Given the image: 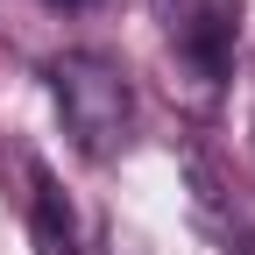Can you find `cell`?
Segmentation results:
<instances>
[{"label":"cell","instance_id":"1","mask_svg":"<svg viewBox=\"0 0 255 255\" xmlns=\"http://www.w3.org/2000/svg\"><path fill=\"white\" fill-rule=\"evenodd\" d=\"M50 100L71 149L85 163H114L128 149V128H135V85H128V64L107 50H64L50 64Z\"/></svg>","mask_w":255,"mask_h":255},{"label":"cell","instance_id":"2","mask_svg":"<svg viewBox=\"0 0 255 255\" xmlns=\"http://www.w3.org/2000/svg\"><path fill=\"white\" fill-rule=\"evenodd\" d=\"M156 21H163L170 43V85L191 107H213L220 85L234 71V36H241V0H156Z\"/></svg>","mask_w":255,"mask_h":255},{"label":"cell","instance_id":"3","mask_svg":"<svg viewBox=\"0 0 255 255\" xmlns=\"http://www.w3.org/2000/svg\"><path fill=\"white\" fill-rule=\"evenodd\" d=\"M177 170H184V199H191V220H199V234H213L220 248H234V241L248 234V220H241V184H234V170L220 163V156H213L206 142H184Z\"/></svg>","mask_w":255,"mask_h":255},{"label":"cell","instance_id":"4","mask_svg":"<svg viewBox=\"0 0 255 255\" xmlns=\"http://www.w3.org/2000/svg\"><path fill=\"white\" fill-rule=\"evenodd\" d=\"M28 227H36L43 255H78V213L64 199V184L50 177V163H28Z\"/></svg>","mask_w":255,"mask_h":255},{"label":"cell","instance_id":"5","mask_svg":"<svg viewBox=\"0 0 255 255\" xmlns=\"http://www.w3.org/2000/svg\"><path fill=\"white\" fill-rule=\"evenodd\" d=\"M100 255H149V241H142L135 227H121V220H114V227L100 234Z\"/></svg>","mask_w":255,"mask_h":255},{"label":"cell","instance_id":"6","mask_svg":"<svg viewBox=\"0 0 255 255\" xmlns=\"http://www.w3.org/2000/svg\"><path fill=\"white\" fill-rule=\"evenodd\" d=\"M234 255H255V227H248V234H241V241H234Z\"/></svg>","mask_w":255,"mask_h":255},{"label":"cell","instance_id":"7","mask_svg":"<svg viewBox=\"0 0 255 255\" xmlns=\"http://www.w3.org/2000/svg\"><path fill=\"white\" fill-rule=\"evenodd\" d=\"M50 7H92V0H50Z\"/></svg>","mask_w":255,"mask_h":255}]
</instances>
